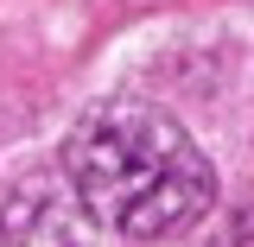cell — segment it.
<instances>
[{"label":"cell","instance_id":"6da1fadb","mask_svg":"<svg viewBox=\"0 0 254 247\" xmlns=\"http://www.w3.org/2000/svg\"><path fill=\"white\" fill-rule=\"evenodd\" d=\"M64 184L95 228L127 241H165L210 216L216 171L203 146L153 101L108 95L64 133Z\"/></svg>","mask_w":254,"mask_h":247},{"label":"cell","instance_id":"7a4b0ae2","mask_svg":"<svg viewBox=\"0 0 254 247\" xmlns=\"http://www.w3.org/2000/svg\"><path fill=\"white\" fill-rule=\"evenodd\" d=\"M0 247H95V222L70 184H13L0 190Z\"/></svg>","mask_w":254,"mask_h":247},{"label":"cell","instance_id":"3957f363","mask_svg":"<svg viewBox=\"0 0 254 247\" xmlns=\"http://www.w3.org/2000/svg\"><path fill=\"white\" fill-rule=\"evenodd\" d=\"M222 247H254V216L242 222V228H235V235H229V241H222Z\"/></svg>","mask_w":254,"mask_h":247}]
</instances>
